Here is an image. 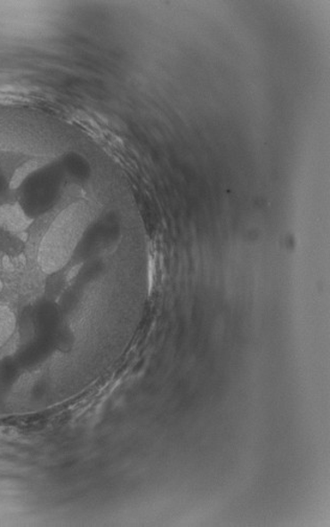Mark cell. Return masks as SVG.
<instances>
[{
	"instance_id": "6da1fadb",
	"label": "cell",
	"mask_w": 330,
	"mask_h": 527,
	"mask_svg": "<svg viewBox=\"0 0 330 527\" xmlns=\"http://www.w3.org/2000/svg\"><path fill=\"white\" fill-rule=\"evenodd\" d=\"M89 224V211L85 203H74L59 215L39 250L42 271L55 273L76 254Z\"/></svg>"
},
{
	"instance_id": "7a4b0ae2",
	"label": "cell",
	"mask_w": 330,
	"mask_h": 527,
	"mask_svg": "<svg viewBox=\"0 0 330 527\" xmlns=\"http://www.w3.org/2000/svg\"><path fill=\"white\" fill-rule=\"evenodd\" d=\"M65 181L64 173L58 161H47L36 165L12 183L17 191V203L31 220L37 219L57 205Z\"/></svg>"
},
{
	"instance_id": "3957f363",
	"label": "cell",
	"mask_w": 330,
	"mask_h": 527,
	"mask_svg": "<svg viewBox=\"0 0 330 527\" xmlns=\"http://www.w3.org/2000/svg\"><path fill=\"white\" fill-rule=\"evenodd\" d=\"M59 312L51 302H41L34 310L33 323L36 336H53L59 327Z\"/></svg>"
},
{
	"instance_id": "277c9868",
	"label": "cell",
	"mask_w": 330,
	"mask_h": 527,
	"mask_svg": "<svg viewBox=\"0 0 330 527\" xmlns=\"http://www.w3.org/2000/svg\"><path fill=\"white\" fill-rule=\"evenodd\" d=\"M53 346V336H36L31 343L23 346L17 361L20 367H33L44 361L52 353Z\"/></svg>"
},
{
	"instance_id": "5b68a950",
	"label": "cell",
	"mask_w": 330,
	"mask_h": 527,
	"mask_svg": "<svg viewBox=\"0 0 330 527\" xmlns=\"http://www.w3.org/2000/svg\"><path fill=\"white\" fill-rule=\"evenodd\" d=\"M59 163L61 165L65 179L68 178L74 182H83L89 177L90 167L87 160L79 153L65 154Z\"/></svg>"
},
{
	"instance_id": "8992f818",
	"label": "cell",
	"mask_w": 330,
	"mask_h": 527,
	"mask_svg": "<svg viewBox=\"0 0 330 527\" xmlns=\"http://www.w3.org/2000/svg\"><path fill=\"white\" fill-rule=\"evenodd\" d=\"M22 208L16 202L15 205H4L0 207V225L10 231H21L32 223Z\"/></svg>"
},
{
	"instance_id": "52a82bcc",
	"label": "cell",
	"mask_w": 330,
	"mask_h": 527,
	"mask_svg": "<svg viewBox=\"0 0 330 527\" xmlns=\"http://www.w3.org/2000/svg\"><path fill=\"white\" fill-rule=\"evenodd\" d=\"M20 362L15 358H4L0 361V387L13 385L20 378Z\"/></svg>"
},
{
	"instance_id": "ba28073f",
	"label": "cell",
	"mask_w": 330,
	"mask_h": 527,
	"mask_svg": "<svg viewBox=\"0 0 330 527\" xmlns=\"http://www.w3.org/2000/svg\"><path fill=\"white\" fill-rule=\"evenodd\" d=\"M15 317L12 311L4 305H0V346H3L13 333Z\"/></svg>"
},
{
	"instance_id": "9c48e42d",
	"label": "cell",
	"mask_w": 330,
	"mask_h": 527,
	"mask_svg": "<svg viewBox=\"0 0 330 527\" xmlns=\"http://www.w3.org/2000/svg\"><path fill=\"white\" fill-rule=\"evenodd\" d=\"M12 190L11 181L2 169H0V199Z\"/></svg>"
},
{
	"instance_id": "30bf717a",
	"label": "cell",
	"mask_w": 330,
	"mask_h": 527,
	"mask_svg": "<svg viewBox=\"0 0 330 527\" xmlns=\"http://www.w3.org/2000/svg\"><path fill=\"white\" fill-rule=\"evenodd\" d=\"M13 433L10 428L0 426V439L10 436Z\"/></svg>"
},
{
	"instance_id": "8fae6325",
	"label": "cell",
	"mask_w": 330,
	"mask_h": 527,
	"mask_svg": "<svg viewBox=\"0 0 330 527\" xmlns=\"http://www.w3.org/2000/svg\"><path fill=\"white\" fill-rule=\"evenodd\" d=\"M0 290H2V283H0Z\"/></svg>"
}]
</instances>
